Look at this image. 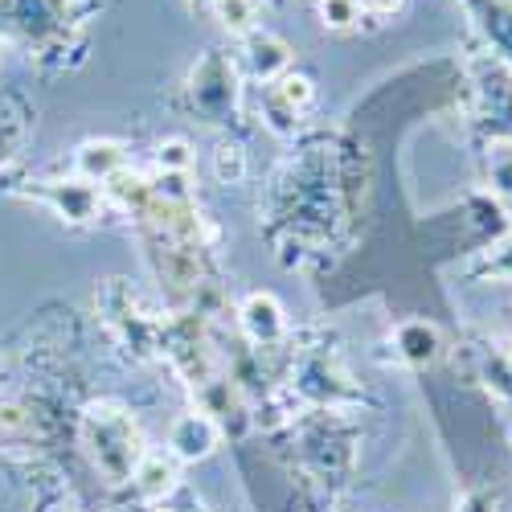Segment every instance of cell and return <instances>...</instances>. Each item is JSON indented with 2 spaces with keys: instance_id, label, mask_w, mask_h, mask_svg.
<instances>
[{
  "instance_id": "1",
  "label": "cell",
  "mask_w": 512,
  "mask_h": 512,
  "mask_svg": "<svg viewBox=\"0 0 512 512\" xmlns=\"http://www.w3.org/2000/svg\"><path fill=\"white\" fill-rule=\"evenodd\" d=\"M82 439L107 484H127L136 476L140 459L148 455L140 422L115 402H95L82 414Z\"/></svg>"
},
{
  "instance_id": "2",
  "label": "cell",
  "mask_w": 512,
  "mask_h": 512,
  "mask_svg": "<svg viewBox=\"0 0 512 512\" xmlns=\"http://www.w3.org/2000/svg\"><path fill=\"white\" fill-rule=\"evenodd\" d=\"M185 99L201 123H230L238 119V66L230 54L205 50L189 70Z\"/></svg>"
},
{
  "instance_id": "3",
  "label": "cell",
  "mask_w": 512,
  "mask_h": 512,
  "mask_svg": "<svg viewBox=\"0 0 512 512\" xmlns=\"http://www.w3.org/2000/svg\"><path fill=\"white\" fill-rule=\"evenodd\" d=\"M74 21V0H0V29L33 50H54L70 41Z\"/></svg>"
},
{
  "instance_id": "4",
  "label": "cell",
  "mask_w": 512,
  "mask_h": 512,
  "mask_svg": "<svg viewBox=\"0 0 512 512\" xmlns=\"http://www.w3.org/2000/svg\"><path fill=\"white\" fill-rule=\"evenodd\" d=\"M25 193L37 197V201H46L58 213V218L70 222V226H95L103 205H107L99 185H87V181H78V177H66V181H33Z\"/></svg>"
},
{
  "instance_id": "5",
  "label": "cell",
  "mask_w": 512,
  "mask_h": 512,
  "mask_svg": "<svg viewBox=\"0 0 512 512\" xmlns=\"http://www.w3.org/2000/svg\"><path fill=\"white\" fill-rule=\"evenodd\" d=\"M222 443V426L209 410H189L168 426V455L177 463H201L218 451Z\"/></svg>"
},
{
  "instance_id": "6",
  "label": "cell",
  "mask_w": 512,
  "mask_h": 512,
  "mask_svg": "<svg viewBox=\"0 0 512 512\" xmlns=\"http://www.w3.org/2000/svg\"><path fill=\"white\" fill-rule=\"evenodd\" d=\"M238 328H242V336L250 340V345L267 349V345H279V340L287 336V312L271 291H250L238 304Z\"/></svg>"
},
{
  "instance_id": "7",
  "label": "cell",
  "mask_w": 512,
  "mask_h": 512,
  "mask_svg": "<svg viewBox=\"0 0 512 512\" xmlns=\"http://www.w3.org/2000/svg\"><path fill=\"white\" fill-rule=\"evenodd\" d=\"M291 46L279 37V33H267V29H254V33H246L242 37V62H246V70L259 78V82H279L287 70H291Z\"/></svg>"
},
{
  "instance_id": "8",
  "label": "cell",
  "mask_w": 512,
  "mask_h": 512,
  "mask_svg": "<svg viewBox=\"0 0 512 512\" xmlns=\"http://www.w3.org/2000/svg\"><path fill=\"white\" fill-rule=\"evenodd\" d=\"M459 5L484 33V41L492 46V58L512 66V0H459Z\"/></svg>"
},
{
  "instance_id": "9",
  "label": "cell",
  "mask_w": 512,
  "mask_h": 512,
  "mask_svg": "<svg viewBox=\"0 0 512 512\" xmlns=\"http://www.w3.org/2000/svg\"><path fill=\"white\" fill-rule=\"evenodd\" d=\"M123 168H127V152L119 140H87L74 152V177L87 181V185H99V189L115 173H123Z\"/></svg>"
},
{
  "instance_id": "10",
  "label": "cell",
  "mask_w": 512,
  "mask_h": 512,
  "mask_svg": "<svg viewBox=\"0 0 512 512\" xmlns=\"http://www.w3.org/2000/svg\"><path fill=\"white\" fill-rule=\"evenodd\" d=\"M394 349L406 365L414 369H426V365H435L439 353H443V336L431 320H402L394 328Z\"/></svg>"
},
{
  "instance_id": "11",
  "label": "cell",
  "mask_w": 512,
  "mask_h": 512,
  "mask_svg": "<svg viewBox=\"0 0 512 512\" xmlns=\"http://www.w3.org/2000/svg\"><path fill=\"white\" fill-rule=\"evenodd\" d=\"M476 82H480V99L492 111V119L512 123V66H504L500 58H480Z\"/></svg>"
},
{
  "instance_id": "12",
  "label": "cell",
  "mask_w": 512,
  "mask_h": 512,
  "mask_svg": "<svg viewBox=\"0 0 512 512\" xmlns=\"http://www.w3.org/2000/svg\"><path fill=\"white\" fill-rule=\"evenodd\" d=\"M103 201L123 209L127 218H144V209L152 205V181L140 177L136 168H123V173H115L107 185H103Z\"/></svg>"
},
{
  "instance_id": "13",
  "label": "cell",
  "mask_w": 512,
  "mask_h": 512,
  "mask_svg": "<svg viewBox=\"0 0 512 512\" xmlns=\"http://www.w3.org/2000/svg\"><path fill=\"white\" fill-rule=\"evenodd\" d=\"M132 484H136V492L144 500H164L168 492L177 488V459L173 455H144Z\"/></svg>"
},
{
  "instance_id": "14",
  "label": "cell",
  "mask_w": 512,
  "mask_h": 512,
  "mask_svg": "<svg viewBox=\"0 0 512 512\" xmlns=\"http://www.w3.org/2000/svg\"><path fill=\"white\" fill-rule=\"evenodd\" d=\"M484 181L500 201L512 205V140L508 136H492L484 144Z\"/></svg>"
},
{
  "instance_id": "15",
  "label": "cell",
  "mask_w": 512,
  "mask_h": 512,
  "mask_svg": "<svg viewBox=\"0 0 512 512\" xmlns=\"http://www.w3.org/2000/svg\"><path fill=\"white\" fill-rule=\"evenodd\" d=\"M259 9H263V0H213L209 5V13L218 17V25L230 37H246L259 29Z\"/></svg>"
},
{
  "instance_id": "16",
  "label": "cell",
  "mask_w": 512,
  "mask_h": 512,
  "mask_svg": "<svg viewBox=\"0 0 512 512\" xmlns=\"http://www.w3.org/2000/svg\"><path fill=\"white\" fill-rule=\"evenodd\" d=\"M316 13H320V25L332 29V33H349V29H357L361 17H365L361 0H320Z\"/></svg>"
},
{
  "instance_id": "17",
  "label": "cell",
  "mask_w": 512,
  "mask_h": 512,
  "mask_svg": "<svg viewBox=\"0 0 512 512\" xmlns=\"http://www.w3.org/2000/svg\"><path fill=\"white\" fill-rule=\"evenodd\" d=\"M271 91H275L295 115H304V111L312 107V99H316V82H312L308 74H291V70H287L279 82H271Z\"/></svg>"
},
{
  "instance_id": "18",
  "label": "cell",
  "mask_w": 512,
  "mask_h": 512,
  "mask_svg": "<svg viewBox=\"0 0 512 512\" xmlns=\"http://www.w3.org/2000/svg\"><path fill=\"white\" fill-rule=\"evenodd\" d=\"M193 164V144L181 136H168L156 144V173H189Z\"/></svg>"
},
{
  "instance_id": "19",
  "label": "cell",
  "mask_w": 512,
  "mask_h": 512,
  "mask_svg": "<svg viewBox=\"0 0 512 512\" xmlns=\"http://www.w3.org/2000/svg\"><path fill=\"white\" fill-rule=\"evenodd\" d=\"M213 177H218L222 185H238L246 177V152H242V144H218V152H213Z\"/></svg>"
},
{
  "instance_id": "20",
  "label": "cell",
  "mask_w": 512,
  "mask_h": 512,
  "mask_svg": "<svg viewBox=\"0 0 512 512\" xmlns=\"http://www.w3.org/2000/svg\"><path fill=\"white\" fill-rule=\"evenodd\" d=\"M263 119L271 123V132H279V136H291L295 123H300V115H295L271 87H267V95H263Z\"/></svg>"
},
{
  "instance_id": "21",
  "label": "cell",
  "mask_w": 512,
  "mask_h": 512,
  "mask_svg": "<svg viewBox=\"0 0 512 512\" xmlns=\"http://www.w3.org/2000/svg\"><path fill=\"white\" fill-rule=\"evenodd\" d=\"M480 279H512V234L488 250V259L480 263Z\"/></svg>"
},
{
  "instance_id": "22",
  "label": "cell",
  "mask_w": 512,
  "mask_h": 512,
  "mask_svg": "<svg viewBox=\"0 0 512 512\" xmlns=\"http://www.w3.org/2000/svg\"><path fill=\"white\" fill-rule=\"evenodd\" d=\"M21 136H25V119L0 111V164L13 160V152L21 148Z\"/></svg>"
},
{
  "instance_id": "23",
  "label": "cell",
  "mask_w": 512,
  "mask_h": 512,
  "mask_svg": "<svg viewBox=\"0 0 512 512\" xmlns=\"http://www.w3.org/2000/svg\"><path fill=\"white\" fill-rule=\"evenodd\" d=\"M455 512H496V496L484 488H472L455 500Z\"/></svg>"
},
{
  "instance_id": "24",
  "label": "cell",
  "mask_w": 512,
  "mask_h": 512,
  "mask_svg": "<svg viewBox=\"0 0 512 512\" xmlns=\"http://www.w3.org/2000/svg\"><path fill=\"white\" fill-rule=\"evenodd\" d=\"M361 9L373 13V17H394L406 9V0H361Z\"/></svg>"
},
{
  "instance_id": "25",
  "label": "cell",
  "mask_w": 512,
  "mask_h": 512,
  "mask_svg": "<svg viewBox=\"0 0 512 512\" xmlns=\"http://www.w3.org/2000/svg\"><path fill=\"white\" fill-rule=\"evenodd\" d=\"M213 0H189V9H209Z\"/></svg>"
},
{
  "instance_id": "26",
  "label": "cell",
  "mask_w": 512,
  "mask_h": 512,
  "mask_svg": "<svg viewBox=\"0 0 512 512\" xmlns=\"http://www.w3.org/2000/svg\"><path fill=\"white\" fill-rule=\"evenodd\" d=\"M152 512H173V508H164V504H160V508H152Z\"/></svg>"
},
{
  "instance_id": "27",
  "label": "cell",
  "mask_w": 512,
  "mask_h": 512,
  "mask_svg": "<svg viewBox=\"0 0 512 512\" xmlns=\"http://www.w3.org/2000/svg\"><path fill=\"white\" fill-rule=\"evenodd\" d=\"M504 357H508V369H512V349H508V353H504Z\"/></svg>"
}]
</instances>
